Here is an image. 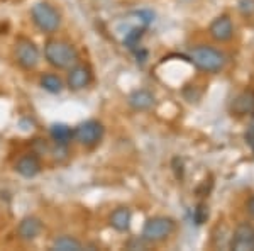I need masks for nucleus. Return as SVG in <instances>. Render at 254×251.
<instances>
[{
    "mask_svg": "<svg viewBox=\"0 0 254 251\" xmlns=\"http://www.w3.org/2000/svg\"><path fill=\"white\" fill-rule=\"evenodd\" d=\"M93 82V72L87 63H76L68 70L66 77V87L71 92H80V90L87 88Z\"/></svg>",
    "mask_w": 254,
    "mask_h": 251,
    "instance_id": "7",
    "label": "nucleus"
},
{
    "mask_svg": "<svg viewBox=\"0 0 254 251\" xmlns=\"http://www.w3.org/2000/svg\"><path fill=\"white\" fill-rule=\"evenodd\" d=\"M127 102H129V105L132 107L134 110H149L151 107L154 105V95L149 90L139 88L130 93Z\"/></svg>",
    "mask_w": 254,
    "mask_h": 251,
    "instance_id": "12",
    "label": "nucleus"
},
{
    "mask_svg": "<svg viewBox=\"0 0 254 251\" xmlns=\"http://www.w3.org/2000/svg\"><path fill=\"white\" fill-rule=\"evenodd\" d=\"M15 171L24 178H34L41 173V162L36 155H24L15 163Z\"/></svg>",
    "mask_w": 254,
    "mask_h": 251,
    "instance_id": "10",
    "label": "nucleus"
},
{
    "mask_svg": "<svg viewBox=\"0 0 254 251\" xmlns=\"http://www.w3.org/2000/svg\"><path fill=\"white\" fill-rule=\"evenodd\" d=\"M253 129H254V127H253Z\"/></svg>",
    "mask_w": 254,
    "mask_h": 251,
    "instance_id": "22",
    "label": "nucleus"
},
{
    "mask_svg": "<svg viewBox=\"0 0 254 251\" xmlns=\"http://www.w3.org/2000/svg\"><path fill=\"white\" fill-rule=\"evenodd\" d=\"M49 136H51L53 143L56 146H64L66 148L73 139V129L68 124H63V122H56L49 127Z\"/></svg>",
    "mask_w": 254,
    "mask_h": 251,
    "instance_id": "13",
    "label": "nucleus"
},
{
    "mask_svg": "<svg viewBox=\"0 0 254 251\" xmlns=\"http://www.w3.org/2000/svg\"><path fill=\"white\" fill-rule=\"evenodd\" d=\"M44 60L56 70H69L78 63L80 56L71 43L63 39H49L44 44Z\"/></svg>",
    "mask_w": 254,
    "mask_h": 251,
    "instance_id": "1",
    "label": "nucleus"
},
{
    "mask_svg": "<svg viewBox=\"0 0 254 251\" xmlns=\"http://www.w3.org/2000/svg\"><path fill=\"white\" fill-rule=\"evenodd\" d=\"M15 61L20 68L34 70L41 61V53L38 46L27 38H19L15 41Z\"/></svg>",
    "mask_w": 254,
    "mask_h": 251,
    "instance_id": "6",
    "label": "nucleus"
},
{
    "mask_svg": "<svg viewBox=\"0 0 254 251\" xmlns=\"http://www.w3.org/2000/svg\"><path fill=\"white\" fill-rule=\"evenodd\" d=\"M43 231V221L36 216H26L17 224V236L22 241H34Z\"/></svg>",
    "mask_w": 254,
    "mask_h": 251,
    "instance_id": "8",
    "label": "nucleus"
},
{
    "mask_svg": "<svg viewBox=\"0 0 254 251\" xmlns=\"http://www.w3.org/2000/svg\"><path fill=\"white\" fill-rule=\"evenodd\" d=\"M173 231H175V221L170 219V217L158 216L146 221L141 238L147 243H158L166 240L168 236H171Z\"/></svg>",
    "mask_w": 254,
    "mask_h": 251,
    "instance_id": "5",
    "label": "nucleus"
},
{
    "mask_svg": "<svg viewBox=\"0 0 254 251\" xmlns=\"http://www.w3.org/2000/svg\"><path fill=\"white\" fill-rule=\"evenodd\" d=\"M109 224L112 226L116 231L126 233L130 226V211L127 207H117L116 211L110 214Z\"/></svg>",
    "mask_w": 254,
    "mask_h": 251,
    "instance_id": "16",
    "label": "nucleus"
},
{
    "mask_svg": "<svg viewBox=\"0 0 254 251\" xmlns=\"http://www.w3.org/2000/svg\"><path fill=\"white\" fill-rule=\"evenodd\" d=\"M231 110L236 116H246V114L254 112V93L244 92L239 97H236L231 104Z\"/></svg>",
    "mask_w": 254,
    "mask_h": 251,
    "instance_id": "15",
    "label": "nucleus"
},
{
    "mask_svg": "<svg viewBox=\"0 0 254 251\" xmlns=\"http://www.w3.org/2000/svg\"><path fill=\"white\" fill-rule=\"evenodd\" d=\"M246 141H248L249 146H251L253 150H254V129H251L248 134H246Z\"/></svg>",
    "mask_w": 254,
    "mask_h": 251,
    "instance_id": "20",
    "label": "nucleus"
},
{
    "mask_svg": "<svg viewBox=\"0 0 254 251\" xmlns=\"http://www.w3.org/2000/svg\"><path fill=\"white\" fill-rule=\"evenodd\" d=\"M142 34H144V27H136V29H132L130 32H127V36H126V39H124V44L127 48H130V49H134L137 46V41L142 38Z\"/></svg>",
    "mask_w": 254,
    "mask_h": 251,
    "instance_id": "18",
    "label": "nucleus"
},
{
    "mask_svg": "<svg viewBox=\"0 0 254 251\" xmlns=\"http://www.w3.org/2000/svg\"><path fill=\"white\" fill-rule=\"evenodd\" d=\"M31 19L34 26L44 34H55L61 27V14L55 5L49 2H36L31 7Z\"/></svg>",
    "mask_w": 254,
    "mask_h": 251,
    "instance_id": "2",
    "label": "nucleus"
},
{
    "mask_svg": "<svg viewBox=\"0 0 254 251\" xmlns=\"http://www.w3.org/2000/svg\"><path fill=\"white\" fill-rule=\"evenodd\" d=\"M39 85L46 90L48 93H53V95H56V93H61L66 87V84L63 82V78L60 75H56V73L53 72H46L43 73L39 78Z\"/></svg>",
    "mask_w": 254,
    "mask_h": 251,
    "instance_id": "14",
    "label": "nucleus"
},
{
    "mask_svg": "<svg viewBox=\"0 0 254 251\" xmlns=\"http://www.w3.org/2000/svg\"><path fill=\"white\" fill-rule=\"evenodd\" d=\"M51 250H55V251H80V250H83V245H81L76 238L64 234V236H60L53 241Z\"/></svg>",
    "mask_w": 254,
    "mask_h": 251,
    "instance_id": "17",
    "label": "nucleus"
},
{
    "mask_svg": "<svg viewBox=\"0 0 254 251\" xmlns=\"http://www.w3.org/2000/svg\"><path fill=\"white\" fill-rule=\"evenodd\" d=\"M208 212L205 211V205H198V207L195 209V221L196 224H203V221L207 219Z\"/></svg>",
    "mask_w": 254,
    "mask_h": 251,
    "instance_id": "19",
    "label": "nucleus"
},
{
    "mask_svg": "<svg viewBox=\"0 0 254 251\" xmlns=\"http://www.w3.org/2000/svg\"><path fill=\"white\" fill-rule=\"evenodd\" d=\"M231 246L234 250H254V228L251 226H239L234 234V240H232Z\"/></svg>",
    "mask_w": 254,
    "mask_h": 251,
    "instance_id": "11",
    "label": "nucleus"
},
{
    "mask_svg": "<svg viewBox=\"0 0 254 251\" xmlns=\"http://www.w3.org/2000/svg\"><path fill=\"white\" fill-rule=\"evenodd\" d=\"M104 133L105 129L102 122L95 121V119H88V121L80 122L73 129V139L85 148H95L104 138Z\"/></svg>",
    "mask_w": 254,
    "mask_h": 251,
    "instance_id": "4",
    "label": "nucleus"
},
{
    "mask_svg": "<svg viewBox=\"0 0 254 251\" xmlns=\"http://www.w3.org/2000/svg\"><path fill=\"white\" fill-rule=\"evenodd\" d=\"M208 34L212 36V39L219 41V43H224V41H229L234 34V26H232V20L229 15H220L217 17L214 22L208 27Z\"/></svg>",
    "mask_w": 254,
    "mask_h": 251,
    "instance_id": "9",
    "label": "nucleus"
},
{
    "mask_svg": "<svg viewBox=\"0 0 254 251\" xmlns=\"http://www.w3.org/2000/svg\"><path fill=\"white\" fill-rule=\"evenodd\" d=\"M188 56H190V61L196 68L205 73H217L225 65L224 53H220L219 49L212 46H196L188 53Z\"/></svg>",
    "mask_w": 254,
    "mask_h": 251,
    "instance_id": "3",
    "label": "nucleus"
},
{
    "mask_svg": "<svg viewBox=\"0 0 254 251\" xmlns=\"http://www.w3.org/2000/svg\"><path fill=\"white\" fill-rule=\"evenodd\" d=\"M248 212L254 217V197H251V199H249V202H248Z\"/></svg>",
    "mask_w": 254,
    "mask_h": 251,
    "instance_id": "21",
    "label": "nucleus"
}]
</instances>
